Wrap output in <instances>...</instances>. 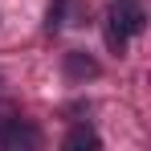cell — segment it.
<instances>
[{"instance_id":"obj_1","label":"cell","mask_w":151,"mask_h":151,"mask_svg":"<svg viewBox=\"0 0 151 151\" xmlns=\"http://www.w3.org/2000/svg\"><path fill=\"white\" fill-rule=\"evenodd\" d=\"M110 25L119 29V33H143V8L139 4H119L114 12H110Z\"/></svg>"},{"instance_id":"obj_2","label":"cell","mask_w":151,"mask_h":151,"mask_svg":"<svg viewBox=\"0 0 151 151\" xmlns=\"http://www.w3.org/2000/svg\"><path fill=\"white\" fill-rule=\"evenodd\" d=\"M0 143H4V147H37L41 135H37L33 127H25V123H12L8 131H0Z\"/></svg>"},{"instance_id":"obj_3","label":"cell","mask_w":151,"mask_h":151,"mask_svg":"<svg viewBox=\"0 0 151 151\" xmlns=\"http://www.w3.org/2000/svg\"><path fill=\"white\" fill-rule=\"evenodd\" d=\"M65 70H70V78H94L98 74V65L90 57H82V53H65Z\"/></svg>"},{"instance_id":"obj_4","label":"cell","mask_w":151,"mask_h":151,"mask_svg":"<svg viewBox=\"0 0 151 151\" xmlns=\"http://www.w3.org/2000/svg\"><path fill=\"white\" fill-rule=\"evenodd\" d=\"M65 147H70V151H82V147H98V135H94L90 127H74V131L65 135Z\"/></svg>"}]
</instances>
